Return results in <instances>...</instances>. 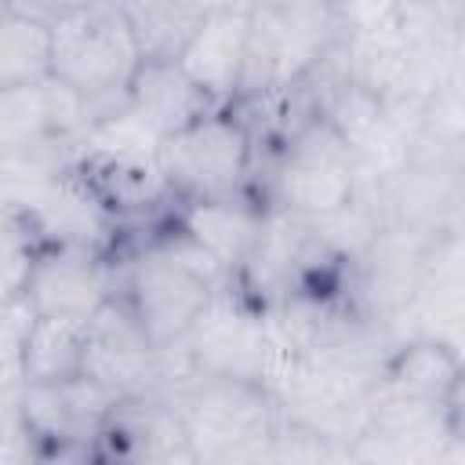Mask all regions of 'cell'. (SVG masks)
Masks as SVG:
<instances>
[{"instance_id": "obj_4", "label": "cell", "mask_w": 465, "mask_h": 465, "mask_svg": "<svg viewBox=\"0 0 465 465\" xmlns=\"http://www.w3.org/2000/svg\"><path fill=\"white\" fill-rule=\"evenodd\" d=\"M142 62L145 51L113 0L54 22V76L91 102L98 124L127 109Z\"/></svg>"}, {"instance_id": "obj_20", "label": "cell", "mask_w": 465, "mask_h": 465, "mask_svg": "<svg viewBox=\"0 0 465 465\" xmlns=\"http://www.w3.org/2000/svg\"><path fill=\"white\" fill-rule=\"evenodd\" d=\"M196 11L211 15V11H236V7H251V0H189Z\"/></svg>"}, {"instance_id": "obj_17", "label": "cell", "mask_w": 465, "mask_h": 465, "mask_svg": "<svg viewBox=\"0 0 465 465\" xmlns=\"http://www.w3.org/2000/svg\"><path fill=\"white\" fill-rule=\"evenodd\" d=\"M113 4L131 22L145 58H178L203 18V11H196L189 0H113Z\"/></svg>"}, {"instance_id": "obj_19", "label": "cell", "mask_w": 465, "mask_h": 465, "mask_svg": "<svg viewBox=\"0 0 465 465\" xmlns=\"http://www.w3.org/2000/svg\"><path fill=\"white\" fill-rule=\"evenodd\" d=\"M262 7H276V11H338L341 0H251Z\"/></svg>"}, {"instance_id": "obj_6", "label": "cell", "mask_w": 465, "mask_h": 465, "mask_svg": "<svg viewBox=\"0 0 465 465\" xmlns=\"http://www.w3.org/2000/svg\"><path fill=\"white\" fill-rule=\"evenodd\" d=\"M254 167L258 138L236 105H218L156 145V171L178 203L254 189Z\"/></svg>"}, {"instance_id": "obj_9", "label": "cell", "mask_w": 465, "mask_h": 465, "mask_svg": "<svg viewBox=\"0 0 465 465\" xmlns=\"http://www.w3.org/2000/svg\"><path fill=\"white\" fill-rule=\"evenodd\" d=\"M461 432V411L436 400L378 389L371 400L367 429L349 447L360 461H436L447 458Z\"/></svg>"}, {"instance_id": "obj_12", "label": "cell", "mask_w": 465, "mask_h": 465, "mask_svg": "<svg viewBox=\"0 0 465 465\" xmlns=\"http://www.w3.org/2000/svg\"><path fill=\"white\" fill-rule=\"evenodd\" d=\"M247 29L251 7L236 11H211L200 18L196 33L182 47V69L211 94L214 105H236L247 62Z\"/></svg>"}, {"instance_id": "obj_1", "label": "cell", "mask_w": 465, "mask_h": 465, "mask_svg": "<svg viewBox=\"0 0 465 465\" xmlns=\"http://www.w3.org/2000/svg\"><path fill=\"white\" fill-rule=\"evenodd\" d=\"M229 280L178 222L120 258V294L160 349H174Z\"/></svg>"}, {"instance_id": "obj_3", "label": "cell", "mask_w": 465, "mask_h": 465, "mask_svg": "<svg viewBox=\"0 0 465 465\" xmlns=\"http://www.w3.org/2000/svg\"><path fill=\"white\" fill-rule=\"evenodd\" d=\"M265 174L258 182V193L283 211H294L302 218H323L360 200V171L352 145L334 131V124L323 113L305 116L287 138L262 149Z\"/></svg>"}, {"instance_id": "obj_15", "label": "cell", "mask_w": 465, "mask_h": 465, "mask_svg": "<svg viewBox=\"0 0 465 465\" xmlns=\"http://www.w3.org/2000/svg\"><path fill=\"white\" fill-rule=\"evenodd\" d=\"M84 338L87 320L36 316V323L22 338L18 356L4 363V389H15L22 381H62L84 374Z\"/></svg>"}, {"instance_id": "obj_2", "label": "cell", "mask_w": 465, "mask_h": 465, "mask_svg": "<svg viewBox=\"0 0 465 465\" xmlns=\"http://www.w3.org/2000/svg\"><path fill=\"white\" fill-rule=\"evenodd\" d=\"M196 461H265L283 411L269 381L185 374L171 385Z\"/></svg>"}, {"instance_id": "obj_8", "label": "cell", "mask_w": 465, "mask_h": 465, "mask_svg": "<svg viewBox=\"0 0 465 465\" xmlns=\"http://www.w3.org/2000/svg\"><path fill=\"white\" fill-rule=\"evenodd\" d=\"M84 374L105 385L113 396L131 400L167 385V349L153 341L134 309L116 294L87 320Z\"/></svg>"}, {"instance_id": "obj_7", "label": "cell", "mask_w": 465, "mask_h": 465, "mask_svg": "<svg viewBox=\"0 0 465 465\" xmlns=\"http://www.w3.org/2000/svg\"><path fill=\"white\" fill-rule=\"evenodd\" d=\"M338 11H276L251 4L247 62L236 105L298 87L338 47Z\"/></svg>"}, {"instance_id": "obj_10", "label": "cell", "mask_w": 465, "mask_h": 465, "mask_svg": "<svg viewBox=\"0 0 465 465\" xmlns=\"http://www.w3.org/2000/svg\"><path fill=\"white\" fill-rule=\"evenodd\" d=\"M120 294V258L84 243H40L22 298L40 316L91 320ZM18 298V294H15Z\"/></svg>"}, {"instance_id": "obj_5", "label": "cell", "mask_w": 465, "mask_h": 465, "mask_svg": "<svg viewBox=\"0 0 465 465\" xmlns=\"http://www.w3.org/2000/svg\"><path fill=\"white\" fill-rule=\"evenodd\" d=\"M276 356L280 341L269 309L229 280L193 323V331L174 349H167V385L182 381L185 374L269 381Z\"/></svg>"}, {"instance_id": "obj_13", "label": "cell", "mask_w": 465, "mask_h": 465, "mask_svg": "<svg viewBox=\"0 0 465 465\" xmlns=\"http://www.w3.org/2000/svg\"><path fill=\"white\" fill-rule=\"evenodd\" d=\"M211 109H218V105L182 69L178 58H145L131 84L127 113L145 127L149 138H156V145H160V138L189 127L193 120H200Z\"/></svg>"}, {"instance_id": "obj_11", "label": "cell", "mask_w": 465, "mask_h": 465, "mask_svg": "<svg viewBox=\"0 0 465 465\" xmlns=\"http://www.w3.org/2000/svg\"><path fill=\"white\" fill-rule=\"evenodd\" d=\"M265 211H269V200L258 189H243L229 196L185 200L178 203L174 222L236 280L258 247Z\"/></svg>"}, {"instance_id": "obj_18", "label": "cell", "mask_w": 465, "mask_h": 465, "mask_svg": "<svg viewBox=\"0 0 465 465\" xmlns=\"http://www.w3.org/2000/svg\"><path fill=\"white\" fill-rule=\"evenodd\" d=\"M98 0H4V7H15V11H25V15H40L47 22H58L65 15H76L84 7H94Z\"/></svg>"}, {"instance_id": "obj_14", "label": "cell", "mask_w": 465, "mask_h": 465, "mask_svg": "<svg viewBox=\"0 0 465 465\" xmlns=\"http://www.w3.org/2000/svg\"><path fill=\"white\" fill-rule=\"evenodd\" d=\"M378 389L458 407L465 396V356L440 338L407 334L392 349Z\"/></svg>"}, {"instance_id": "obj_16", "label": "cell", "mask_w": 465, "mask_h": 465, "mask_svg": "<svg viewBox=\"0 0 465 465\" xmlns=\"http://www.w3.org/2000/svg\"><path fill=\"white\" fill-rule=\"evenodd\" d=\"M54 76V22L4 7L0 18V91Z\"/></svg>"}]
</instances>
